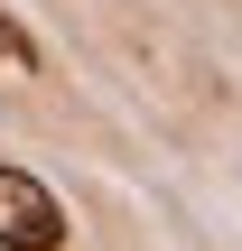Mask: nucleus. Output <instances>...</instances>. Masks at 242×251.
Masks as SVG:
<instances>
[{
    "label": "nucleus",
    "instance_id": "obj_1",
    "mask_svg": "<svg viewBox=\"0 0 242 251\" xmlns=\"http://www.w3.org/2000/svg\"><path fill=\"white\" fill-rule=\"evenodd\" d=\"M0 251H65V205L47 196V177L0 158Z\"/></svg>",
    "mask_w": 242,
    "mask_h": 251
},
{
    "label": "nucleus",
    "instance_id": "obj_2",
    "mask_svg": "<svg viewBox=\"0 0 242 251\" xmlns=\"http://www.w3.org/2000/svg\"><path fill=\"white\" fill-rule=\"evenodd\" d=\"M0 65H9V75H37V37H28L9 9H0Z\"/></svg>",
    "mask_w": 242,
    "mask_h": 251
}]
</instances>
